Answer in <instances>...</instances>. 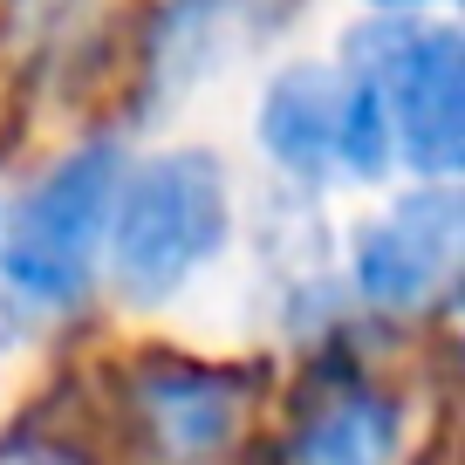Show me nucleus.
<instances>
[{"label":"nucleus","instance_id":"f03ea898","mask_svg":"<svg viewBox=\"0 0 465 465\" xmlns=\"http://www.w3.org/2000/svg\"><path fill=\"white\" fill-rule=\"evenodd\" d=\"M349 75H363L391 124V158L424 185H451L465 164V42L445 21L377 15L349 35Z\"/></svg>","mask_w":465,"mask_h":465},{"label":"nucleus","instance_id":"0eeeda50","mask_svg":"<svg viewBox=\"0 0 465 465\" xmlns=\"http://www.w3.org/2000/svg\"><path fill=\"white\" fill-rule=\"evenodd\" d=\"M335 124H342V75L302 62L281 69L261 103V144L281 172L294 178H329L335 172Z\"/></svg>","mask_w":465,"mask_h":465},{"label":"nucleus","instance_id":"f257e3e1","mask_svg":"<svg viewBox=\"0 0 465 465\" xmlns=\"http://www.w3.org/2000/svg\"><path fill=\"white\" fill-rule=\"evenodd\" d=\"M226 226L232 205L213 151H158L144 164H124L103 253L131 302H164L226 247Z\"/></svg>","mask_w":465,"mask_h":465},{"label":"nucleus","instance_id":"39448f33","mask_svg":"<svg viewBox=\"0 0 465 465\" xmlns=\"http://www.w3.org/2000/svg\"><path fill=\"white\" fill-rule=\"evenodd\" d=\"M240 411H247V383L213 363H178V356L131 363V418L164 465L219 459L240 438Z\"/></svg>","mask_w":465,"mask_h":465},{"label":"nucleus","instance_id":"6e6552de","mask_svg":"<svg viewBox=\"0 0 465 465\" xmlns=\"http://www.w3.org/2000/svg\"><path fill=\"white\" fill-rule=\"evenodd\" d=\"M15 335H21V315H15V302H0V349L15 342Z\"/></svg>","mask_w":465,"mask_h":465},{"label":"nucleus","instance_id":"7ed1b4c3","mask_svg":"<svg viewBox=\"0 0 465 465\" xmlns=\"http://www.w3.org/2000/svg\"><path fill=\"white\" fill-rule=\"evenodd\" d=\"M124 151L116 144H83L0 219V274L15 281L28 302H75L96 274L103 232H110V205L124 185Z\"/></svg>","mask_w":465,"mask_h":465},{"label":"nucleus","instance_id":"423d86ee","mask_svg":"<svg viewBox=\"0 0 465 465\" xmlns=\"http://www.w3.org/2000/svg\"><path fill=\"white\" fill-rule=\"evenodd\" d=\"M294 465H397L404 459V404L363 370L322 363L294 404Z\"/></svg>","mask_w":465,"mask_h":465},{"label":"nucleus","instance_id":"20e7f679","mask_svg":"<svg viewBox=\"0 0 465 465\" xmlns=\"http://www.w3.org/2000/svg\"><path fill=\"white\" fill-rule=\"evenodd\" d=\"M465 253V205L451 185H418L377 213L356 247H349V281L370 308H431L451 288Z\"/></svg>","mask_w":465,"mask_h":465},{"label":"nucleus","instance_id":"1a4fd4ad","mask_svg":"<svg viewBox=\"0 0 465 465\" xmlns=\"http://www.w3.org/2000/svg\"><path fill=\"white\" fill-rule=\"evenodd\" d=\"M370 7H377V15H418L424 0H370Z\"/></svg>","mask_w":465,"mask_h":465}]
</instances>
